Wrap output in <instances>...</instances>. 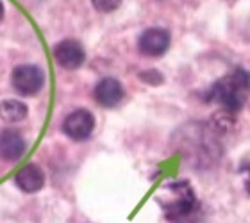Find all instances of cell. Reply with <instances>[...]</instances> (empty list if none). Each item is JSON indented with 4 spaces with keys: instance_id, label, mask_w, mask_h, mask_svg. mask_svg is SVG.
<instances>
[{
    "instance_id": "cell-6",
    "label": "cell",
    "mask_w": 250,
    "mask_h": 223,
    "mask_svg": "<svg viewBox=\"0 0 250 223\" xmlns=\"http://www.w3.org/2000/svg\"><path fill=\"white\" fill-rule=\"evenodd\" d=\"M54 57L56 61L66 70H75L84 62L86 52H84L83 45L75 40H64L58 43V47L54 48Z\"/></svg>"
},
{
    "instance_id": "cell-4",
    "label": "cell",
    "mask_w": 250,
    "mask_h": 223,
    "mask_svg": "<svg viewBox=\"0 0 250 223\" xmlns=\"http://www.w3.org/2000/svg\"><path fill=\"white\" fill-rule=\"evenodd\" d=\"M95 129V118L93 114L86 109L73 111L72 114H68L64 123H62V130L68 138H72L75 141H84L88 140L91 132Z\"/></svg>"
},
{
    "instance_id": "cell-5",
    "label": "cell",
    "mask_w": 250,
    "mask_h": 223,
    "mask_svg": "<svg viewBox=\"0 0 250 223\" xmlns=\"http://www.w3.org/2000/svg\"><path fill=\"white\" fill-rule=\"evenodd\" d=\"M170 47V32L165 29H148L140 36V50L148 57H159Z\"/></svg>"
},
{
    "instance_id": "cell-9",
    "label": "cell",
    "mask_w": 250,
    "mask_h": 223,
    "mask_svg": "<svg viewBox=\"0 0 250 223\" xmlns=\"http://www.w3.org/2000/svg\"><path fill=\"white\" fill-rule=\"evenodd\" d=\"M95 99L104 107H115L124 99V88L116 79H102L95 88Z\"/></svg>"
},
{
    "instance_id": "cell-12",
    "label": "cell",
    "mask_w": 250,
    "mask_h": 223,
    "mask_svg": "<svg viewBox=\"0 0 250 223\" xmlns=\"http://www.w3.org/2000/svg\"><path fill=\"white\" fill-rule=\"evenodd\" d=\"M243 175H245V186H247V191L250 193V164H247V168L243 170Z\"/></svg>"
},
{
    "instance_id": "cell-10",
    "label": "cell",
    "mask_w": 250,
    "mask_h": 223,
    "mask_svg": "<svg viewBox=\"0 0 250 223\" xmlns=\"http://www.w3.org/2000/svg\"><path fill=\"white\" fill-rule=\"evenodd\" d=\"M27 116V105L18 100H4L0 104V118L5 123H18Z\"/></svg>"
},
{
    "instance_id": "cell-8",
    "label": "cell",
    "mask_w": 250,
    "mask_h": 223,
    "mask_svg": "<svg viewBox=\"0 0 250 223\" xmlns=\"http://www.w3.org/2000/svg\"><path fill=\"white\" fill-rule=\"evenodd\" d=\"M15 184L20 187L21 191L25 193H38L45 184V175H43L42 168L38 164H25L23 168L16 171L15 175Z\"/></svg>"
},
{
    "instance_id": "cell-13",
    "label": "cell",
    "mask_w": 250,
    "mask_h": 223,
    "mask_svg": "<svg viewBox=\"0 0 250 223\" xmlns=\"http://www.w3.org/2000/svg\"><path fill=\"white\" fill-rule=\"evenodd\" d=\"M2 16H4V5L0 2V20H2Z\"/></svg>"
},
{
    "instance_id": "cell-3",
    "label": "cell",
    "mask_w": 250,
    "mask_h": 223,
    "mask_svg": "<svg viewBox=\"0 0 250 223\" xmlns=\"http://www.w3.org/2000/svg\"><path fill=\"white\" fill-rule=\"evenodd\" d=\"M11 81H13V86H15L18 93L31 97V95H36L43 88L45 75L34 64H21V66L15 68Z\"/></svg>"
},
{
    "instance_id": "cell-1",
    "label": "cell",
    "mask_w": 250,
    "mask_h": 223,
    "mask_svg": "<svg viewBox=\"0 0 250 223\" xmlns=\"http://www.w3.org/2000/svg\"><path fill=\"white\" fill-rule=\"evenodd\" d=\"M250 97V73L236 68L211 88L209 100H213L225 113H238Z\"/></svg>"
},
{
    "instance_id": "cell-2",
    "label": "cell",
    "mask_w": 250,
    "mask_h": 223,
    "mask_svg": "<svg viewBox=\"0 0 250 223\" xmlns=\"http://www.w3.org/2000/svg\"><path fill=\"white\" fill-rule=\"evenodd\" d=\"M157 202L168 220H183L195 209V193L188 182H170L159 189Z\"/></svg>"
},
{
    "instance_id": "cell-7",
    "label": "cell",
    "mask_w": 250,
    "mask_h": 223,
    "mask_svg": "<svg viewBox=\"0 0 250 223\" xmlns=\"http://www.w3.org/2000/svg\"><path fill=\"white\" fill-rule=\"evenodd\" d=\"M27 143L16 130L0 132V159L4 161H18L25 154Z\"/></svg>"
},
{
    "instance_id": "cell-11",
    "label": "cell",
    "mask_w": 250,
    "mask_h": 223,
    "mask_svg": "<svg viewBox=\"0 0 250 223\" xmlns=\"http://www.w3.org/2000/svg\"><path fill=\"white\" fill-rule=\"evenodd\" d=\"M95 5V9L100 11V13H111L120 7L122 0H91Z\"/></svg>"
}]
</instances>
